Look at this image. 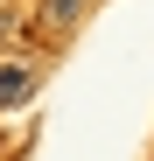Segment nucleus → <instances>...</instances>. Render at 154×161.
<instances>
[{
	"label": "nucleus",
	"mask_w": 154,
	"mask_h": 161,
	"mask_svg": "<svg viewBox=\"0 0 154 161\" xmlns=\"http://www.w3.org/2000/svg\"><path fill=\"white\" fill-rule=\"evenodd\" d=\"M7 35H14V14H7V7H0V42H7Z\"/></svg>",
	"instance_id": "3"
},
{
	"label": "nucleus",
	"mask_w": 154,
	"mask_h": 161,
	"mask_svg": "<svg viewBox=\"0 0 154 161\" xmlns=\"http://www.w3.org/2000/svg\"><path fill=\"white\" fill-rule=\"evenodd\" d=\"M35 98V63H0V112Z\"/></svg>",
	"instance_id": "1"
},
{
	"label": "nucleus",
	"mask_w": 154,
	"mask_h": 161,
	"mask_svg": "<svg viewBox=\"0 0 154 161\" xmlns=\"http://www.w3.org/2000/svg\"><path fill=\"white\" fill-rule=\"evenodd\" d=\"M77 14H84V0H42V21H49V28H70Z\"/></svg>",
	"instance_id": "2"
}]
</instances>
